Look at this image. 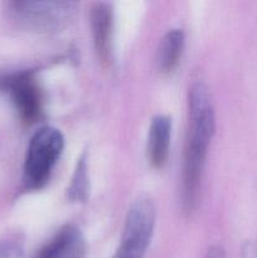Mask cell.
Instances as JSON below:
<instances>
[{"label":"cell","instance_id":"cell-1","mask_svg":"<svg viewBox=\"0 0 257 258\" xmlns=\"http://www.w3.org/2000/svg\"><path fill=\"white\" fill-rule=\"evenodd\" d=\"M188 113L189 126L181 175V207L186 214H190L198 206L207 154L216 130L211 93L204 83L191 85L188 93Z\"/></svg>","mask_w":257,"mask_h":258},{"label":"cell","instance_id":"cell-2","mask_svg":"<svg viewBox=\"0 0 257 258\" xmlns=\"http://www.w3.org/2000/svg\"><path fill=\"white\" fill-rule=\"evenodd\" d=\"M65 148V138L58 128L43 126L30 139L23 166L25 190H39L49 181Z\"/></svg>","mask_w":257,"mask_h":258},{"label":"cell","instance_id":"cell-3","mask_svg":"<svg viewBox=\"0 0 257 258\" xmlns=\"http://www.w3.org/2000/svg\"><path fill=\"white\" fill-rule=\"evenodd\" d=\"M77 3L62 0H18L8 4L13 19L24 29L35 33H55L70 24Z\"/></svg>","mask_w":257,"mask_h":258},{"label":"cell","instance_id":"cell-4","mask_svg":"<svg viewBox=\"0 0 257 258\" xmlns=\"http://www.w3.org/2000/svg\"><path fill=\"white\" fill-rule=\"evenodd\" d=\"M156 208L153 199L140 196L126 214L121 243L112 258H144L154 234Z\"/></svg>","mask_w":257,"mask_h":258},{"label":"cell","instance_id":"cell-5","mask_svg":"<svg viewBox=\"0 0 257 258\" xmlns=\"http://www.w3.org/2000/svg\"><path fill=\"white\" fill-rule=\"evenodd\" d=\"M0 91L8 95L24 123L33 125L43 117L44 96L35 71H15L0 75Z\"/></svg>","mask_w":257,"mask_h":258},{"label":"cell","instance_id":"cell-6","mask_svg":"<svg viewBox=\"0 0 257 258\" xmlns=\"http://www.w3.org/2000/svg\"><path fill=\"white\" fill-rule=\"evenodd\" d=\"M87 243L83 233L73 224L62 227L44 246L35 258H86Z\"/></svg>","mask_w":257,"mask_h":258},{"label":"cell","instance_id":"cell-7","mask_svg":"<svg viewBox=\"0 0 257 258\" xmlns=\"http://www.w3.org/2000/svg\"><path fill=\"white\" fill-rule=\"evenodd\" d=\"M93 42L101 62L110 63L112 54L113 12L110 4L97 3L91 12Z\"/></svg>","mask_w":257,"mask_h":258},{"label":"cell","instance_id":"cell-8","mask_svg":"<svg viewBox=\"0 0 257 258\" xmlns=\"http://www.w3.org/2000/svg\"><path fill=\"white\" fill-rule=\"evenodd\" d=\"M171 140V118L158 115L150 123L148 135V160L155 169L165 166L169 158Z\"/></svg>","mask_w":257,"mask_h":258},{"label":"cell","instance_id":"cell-9","mask_svg":"<svg viewBox=\"0 0 257 258\" xmlns=\"http://www.w3.org/2000/svg\"><path fill=\"white\" fill-rule=\"evenodd\" d=\"M185 37L181 29H171L161 39L158 50V67L160 72L170 75L178 67L184 50Z\"/></svg>","mask_w":257,"mask_h":258},{"label":"cell","instance_id":"cell-10","mask_svg":"<svg viewBox=\"0 0 257 258\" xmlns=\"http://www.w3.org/2000/svg\"><path fill=\"white\" fill-rule=\"evenodd\" d=\"M90 194V178H88V159L87 154L82 153L76 164L72 180L67 189V197L71 202L83 203L87 201Z\"/></svg>","mask_w":257,"mask_h":258},{"label":"cell","instance_id":"cell-11","mask_svg":"<svg viewBox=\"0 0 257 258\" xmlns=\"http://www.w3.org/2000/svg\"><path fill=\"white\" fill-rule=\"evenodd\" d=\"M24 237L20 233H9L0 237V258H23Z\"/></svg>","mask_w":257,"mask_h":258},{"label":"cell","instance_id":"cell-12","mask_svg":"<svg viewBox=\"0 0 257 258\" xmlns=\"http://www.w3.org/2000/svg\"><path fill=\"white\" fill-rule=\"evenodd\" d=\"M241 258H257V239H251L243 244Z\"/></svg>","mask_w":257,"mask_h":258},{"label":"cell","instance_id":"cell-13","mask_svg":"<svg viewBox=\"0 0 257 258\" xmlns=\"http://www.w3.org/2000/svg\"><path fill=\"white\" fill-rule=\"evenodd\" d=\"M204 258H227L226 252L221 246H212L211 248L207 251Z\"/></svg>","mask_w":257,"mask_h":258}]
</instances>
